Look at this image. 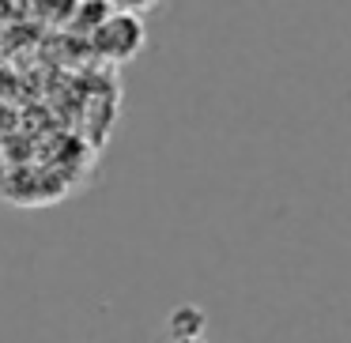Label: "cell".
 Segmentation results:
<instances>
[{
    "label": "cell",
    "instance_id": "6da1fadb",
    "mask_svg": "<svg viewBox=\"0 0 351 343\" xmlns=\"http://www.w3.org/2000/svg\"><path fill=\"white\" fill-rule=\"evenodd\" d=\"M95 46H99L102 57L110 61H129L144 49V27H140L136 16L129 12H117V16H106L95 31Z\"/></svg>",
    "mask_w": 351,
    "mask_h": 343
},
{
    "label": "cell",
    "instance_id": "7a4b0ae2",
    "mask_svg": "<svg viewBox=\"0 0 351 343\" xmlns=\"http://www.w3.org/2000/svg\"><path fill=\"white\" fill-rule=\"evenodd\" d=\"M208 328V313L200 305L185 302V305H174L167 317V340H200Z\"/></svg>",
    "mask_w": 351,
    "mask_h": 343
},
{
    "label": "cell",
    "instance_id": "3957f363",
    "mask_svg": "<svg viewBox=\"0 0 351 343\" xmlns=\"http://www.w3.org/2000/svg\"><path fill=\"white\" fill-rule=\"evenodd\" d=\"M167 343H208V340L200 335V340H167Z\"/></svg>",
    "mask_w": 351,
    "mask_h": 343
}]
</instances>
